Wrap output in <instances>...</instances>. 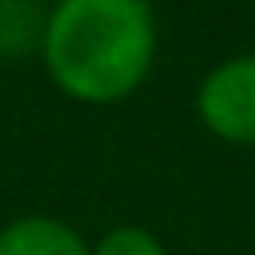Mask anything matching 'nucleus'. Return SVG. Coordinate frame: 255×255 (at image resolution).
<instances>
[{
  "mask_svg": "<svg viewBox=\"0 0 255 255\" xmlns=\"http://www.w3.org/2000/svg\"><path fill=\"white\" fill-rule=\"evenodd\" d=\"M52 4H60V0H52Z\"/></svg>",
  "mask_w": 255,
  "mask_h": 255,
  "instance_id": "39448f33",
  "label": "nucleus"
},
{
  "mask_svg": "<svg viewBox=\"0 0 255 255\" xmlns=\"http://www.w3.org/2000/svg\"><path fill=\"white\" fill-rule=\"evenodd\" d=\"M0 255H92V247L60 219L24 215L0 227Z\"/></svg>",
  "mask_w": 255,
  "mask_h": 255,
  "instance_id": "7ed1b4c3",
  "label": "nucleus"
},
{
  "mask_svg": "<svg viewBox=\"0 0 255 255\" xmlns=\"http://www.w3.org/2000/svg\"><path fill=\"white\" fill-rule=\"evenodd\" d=\"M92 255H167V251L147 227H112L100 235Z\"/></svg>",
  "mask_w": 255,
  "mask_h": 255,
  "instance_id": "20e7f679",
  "label": "nucleus"
},
{
  "mask_svg": "<svg viewBox=\"0 0 255 255\" xmlns=\"http://www.w3.org/2000/svg\"><path fill=\"white\" fill-rule=\"evenodd\" d=\"M195 112L223 143L255 147V56H235L211 68L199 84Z\"/></svg>",
  "mask_w": 255,
  "mask_h": 255,
  "instance_id": "f03ea898",
  "label": "nucleus"
},
{
  "mask_svg": "<svg viewBox=\"0 0 255 255\" xmlns=\"http://www.w3.org/2000/svg\"><path fill=\"white\" fill-rule=\"evenodd\" d=\"M44 68L80 104L131 96L155 60V20L147 0H60L40 36Z\"/></svg>",
  "mask_w": 255,
  "mask_h": 255,
  "instance_id": "f257e3e1",
  "label": "nucleus"
}]
</instances>
